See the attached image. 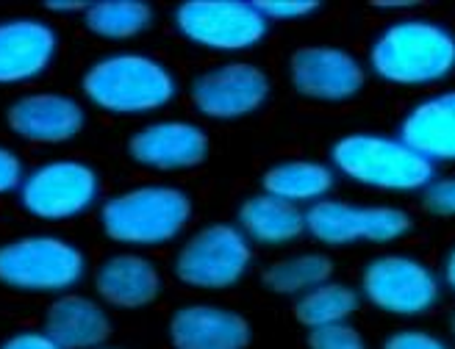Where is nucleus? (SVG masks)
Here are the masks:
<instances>
[{
    "label": "nucleus",
    "instance_id": "7c9ffc66",
    "mask_svg": "<svg viewBox=\"0 0 455 349\" xmlns=\"http://www.w3.org/2000/svg\"><path fill=\"white\" fill-rule=\"evenodd\" d=\"M86 4H48V12H59V14H76V12H86Z\"/></svg>",
    "mask_w": 455,
    "mask_h": 349
},
{
    "label": "nucleus",
    "instance_id": "7ed1b4c3",
    "mask_svg": "<svg viewBox=\"0 0 455 349\" xmlns=\"http://www.w3.org/2000/svg\"><path fill=\"white\" fill-rule=\"evenodd\" d=\"M372 67L395 83L439 81L455 67V36L425 20L397 22L378 39Z\"/></svg>",
    "mask_w": 455,
    "mask_h": 349
},
{
    "label": "nucleus",
    "instance_id": "1a4fd4ad",
    "mask_svg": "<svg viewBox=\"0 0 455 349\" xmlns=\"http://www.w3.org/2000/svg\"><path fill=\"white\" fill-rule=\"evenodd\" d=\"M363 291L378 308L414 316L427 311L439 297L436 277L411 258H378L363 272Z\"/></svg>",
    "mask_w": 455,
    "mask_h": 349
},
{
    "label": "nucleus",
    "instance_id": "72a5a7b5",
    "mask_svg": "<svg viewBox=\"0 0 455 349\" xmlns=\"http://www.w3.org/2000/svg\"><path fill=\"white\" fill-rule=\"evenodd\" d=\"M95 349H123V346H95Z\"/></svg>",
    "mask_w": 455,
    "mask_h": 349
},
{
    "label": "nucleus",
    "instance_id": "dca6fc26",
    "mask_svg": "<svg viewBox=\"0 0 455 349\" xmlns=\"http://www.w3.org/2000/svg\"><path fill=\"white\" fill-rule=\"evenodd\" d=\"M170 338L175 349H244L250 344V328L231 311L189 305L172 316Z\"/></svg>",
    "mask_w": 455,
    "mask_h": 349
},
{
    "label": "nucleus",
    "instance_id": "f03ea898",
    "mask_svg": "<svg viewBox=\"0 0 455 349\" xmlns=\"http://www.w3.org/2000/svg\"><path fill=\"white\" fill-rule=\"evenodd\" d=\"M192 205L172 186H140L111 197L100 208L106 236L131 247H156L175 239L189 222Z\"/></svg>",
    "mask_w": 455,
    "mask_h": 349
},
{
    "label": "nucleus",
    "instance_id": "cd10ccee",
    "mask_svg": "<svg viewBox=\"0 0 455 349\" xmlns=\"http://www.w3.org/2000/svg\"><path fill=\"white\" fill-rule=\"evenodd\" d=\"M383 349H447V346L439 338L427 336V333L405 330V333H395L389 341H386Z\"/></svg>",
    "mask_w": 455,
    "mask_h": 349
},
{
    "label": "nucleus",
    "instance_id": "393cba45",
    "mask_svg": "<svg viewBox=\"0 0 455 349\" xmlns=\"http://www.w3.org/2000/svg\"><path fill=\"white\" fill-rule=\"evenodd\" d=\"M311 349H363L361 336L347 328V324H325V328H314L308 336Z\"/></svg>",
    "mask_w": 455,
    "mask_h": 349
},
{
    "label": "nucleus",
    "instance_id": "ddd939ff",
    "mask_svg": "<svg viewBox=\"0 0 455 349\" xmlns=\"http://www.w3.org/2000/svg\"><path fill=\"white\" fill-rule=\"evenodd\" d=\"M128 153L136 164L150 170H187L206 158L209 142L206 133L189 123H153L131 136Z\"/></svg>",
    "mask_w": 455,
    "mask_h": 349
},
{
    "label": "nucleus",
    "instance_id": "4468645a",
    "mask_svg": "<svg viewBox=\"0 0 455 349\" xmlns=\"http://www.w3.org/2000/svg\"><path fill=\"white\" fill-rule=\"evenodd\" d=\"M56 56V31L42 20L0 22V83L42 75Z\"/></svg>",
    "mask_w": 455,
    "mask_h": 349
},
{
    "label": "nucleus",
    "instance_id": "f3484780",
    "mask_svg": "<svg viewBox=\"0 0 455 349\" xmlns=\"http://www.w3.org/2000/svg\"><path fill=\"white\" fill-rule=\"evenodd\" d=\"M44 336L61 349H95L103 346L111 321L95 299L81 294H64L44 313Z\"/></svg>",
    "mask_w": 455,
    "mask_h": 349
},
{
    "label": "nucleus",
    "instance_id": "b1692460",
    "mask_svg": "<svg viewBox=\"0 0 455 349\" xmlns=\"http://www.w3.org/2000/svg\"><path fill=\"white\" fill-rule=\"evenodd\" d=\"M355 305L358 297L347 286H316L298 302L294 313L314 330V328H325V324H339L355 311Z\"/></svg>",
    "mask_w": 455,
    "mask_h": 349
},
{
    "label": "nucleus",
    "instance_id": "f8f14e48",
    "mask_svg": "<svg viewBox=\"0 0 455 349\" xmlns=\"http://www.w3.org/2000/svg\"><path fill=\"white\" fill-rule=\"evenodd\" d=\"M9 128L28 142L59 145L70 142L81 133L86 116L84 108L67 95H53V91H39V95H26L12 103Z\"/></svg>",
    "mask_w": 455,
    "mask_h": 349
},
{
    "label": "nucleus",
    "instance_id": "c85d7f7f",
    "mask_svg": "<svg viewBox=\"0 0 455 349\" xmlns=\"http://www.w3.org/2000/svg\"><path fill=\"white\" fill-rule=\"evenodd\" d=\"M253 6L264 20L267 17H275V20L303 17V14H311L316 9V4H253Z\"/></svg>",
    "mask_w": 455,
    "mask_h": 349
},
{
    "label": "nucleus",
    "instance_id": "0eeeda50",
    "mask_svg": "<svg viewBox=\"0 0 455 349\" xmlns=\"http://www.w3.org/2000/svg\"><path fill=\"white\" fill-rule=\"evenodd\" d=\"M250 266V244L236 227L212 225L192 236L178 252L175 274L187 286L225 289L234 286Z\"/></svg>",
    "mask_w": 455,
    "mask_h": 349
},
{
    "label": "nucleus",
    "instance_id": "aec40b11",
    "mask_svg": "<svg viewBox=\"0 0 455 349\" xmlns=\"http://www.w3.org/2000/svg\"><path fill=\"white\" fill-rule=\"evenodd\" d=\"M239 222L250 236L264 244L291 242V239H298L306 227V217L294 208V202H286L272 194L247 200L239 211Z\"/></svg>",
    "mask_w": 455,
    "mask_h": 349
},
{
    "label": "nucleus",
    "instance_id": "39448f33",
    "mask_svg": "<svg viewBox=\"0 0 455 349\" xmlns=\"http://www.w3.org/2000/svg\"><path fill=\"white\" fill-rule=\"evenodd\" d=\"M333 161L353 180L378 186V189L411 192L434 180L430 161L395 139L347 136L333 147Z\"/></svg>",
    "mask_w": 455,
    "mask_h": 349
},
{
    "label": "nucleus",
    "instance_id": "a878e982",
    "mask_svg": "<svg viewBox=\"0 0 455 349\" xmlns=\"http://www.w3.org/2000/svg\"><path fill=\"white\" fill-rule=\"evenodd\" d=\"M425 208H427V211H434V214H442V217L455 214V178L427 186Z\"/></svg>",
    "mask_w": 455,
    "mask_h": 349
},
{
    "label": "nucleus",
    "instance_id": "412c9836",
    "mask_svg": "<svg viewBox=\"0 0 455 349\" xmlns=\"http://www.w3.org/2000/svg\"><path fill=\"white\" fill-rule=\"evenodd\" d=\"M333 186L331 170L323 164H308V161H294V164H281L264 175V189L272 197H281L286 202L314 200L323 197Z\"/></svg>",
    "mask_w": 455,
    "mask_h": 349
},
{
    "label": "nucleus",
    "instance_id": "f257e3e1",
    "mask_svg": "<svg viewBox=\"0 0 455 349\" xmlns=\"http://www.w3.org/2000/svg\"><path fill=\"white\" fill-rule=\"evenodd\" d=\"M84 95L111 114H150L175 98V78L150 56L114 53L86 69Z\"/></svg>",
    "mask_w": 455,
    "mask_h": 349
},
{
    "label": "nucleus",
    "instance_id": "423d86ee",
    "mask_svg": "<svg viewBox=\"0 0 455 349\" xmlns=\"http://www.w3.org/2000/svg\"><path fill=\"white\" fill-rule=\"evenodd\" d=\"M100 180L92 167L81 161H51L20 183V202L39 219H73L95 205Z\"/></svg>",
    "mask_w": 455,
    "mask_h": 349
},
{
    "label": "nucleus",
    "instance_id": "bb28decb",
    "mask_svg": "<svg viewBox=\"0 0 455 349\" xmlns=\"http://www.w3.org/2000/svg\"><path fill=\"white\" fill-rule=\"evenodd\" d=\"M22 178H26V172H22V161L9 147H0V194L20 189Z\"/></svg>",
    "mask_w": 455,
    "mask_h": 349
},
{
    "label": "nucleus",
    "instance_id": "5701e85b",
    "mask_svg": "<svg viewBox=\"0 0 455 349\" xmlns=\"http://www.w3.org/2000/svg\"><path fill=\"white\" fill-rule=\"evenodd\" d=\"M333 266L325 255H300V258H289L264 272V286L278 294H298L306 289L323 286L331 277Z\"/></svg>",
    "mask_w": 455,
    "mask_h": 349
},
{
    "label": "nucleus",
    "instance_id": "2eb2a0df",
    "mask_svg": "<svg viewBox=\"0 0 455 349\" xmlns=\"http://www.w3.org/2000/svg\"><path fill=\"white\" fill-rule=\"evenodd\" d=\"M291 81L298 91L316 100H347L363 83L353 56L333 48H303L291 59Z\"/></svg>",
    "mask_w": 455,
    "mask_h": 349
},
{
    "label": "nucleus",
    "instance_id": "2f4dec72",
    "mask_svg": "<svg viewBox=\"0 0 455 349\" xmlns=\"http://www.w3.org/2000/svg\"><path fill=\"white\" fill-rule=\"evenodd\" d=\"M447 283L455 289V250H452V255H450V261H447Z\"/></svg>",
    "mask_w": 455,
    "mask_h": 349
},
{
    "label": "nucleus",
    "instance_id": "20e7f679",
    "mask_svg": "<svg viewBox=\"0 0 455 349\" xmlns=\"http://www.w3.org/2000/svg\"><path fill=\"white\" fill-rule=\"evenodd\" d=\"M84 272L81 250L56 236H26L0 247V283L17 291L61 294L78 286Z\"/></svg>",
    "mask_w": 455,
    "mask_h": 349
},
{
    "label": "nucleus",
    "instance_id": "9b49d317",
    "mask_svg": "<svg viewBox=\"0 0 455 349\" xmlns=\"http://www.w3.org/2000/svg\"><path fill=\"white\" fill-rule=\"evenodd\" d=\"M267 78L250 64H225L192 83V100L200 114L231 120L256 111L267 100Z\"/></svg>",
    "mask_w": 455,
    "mask_h": 349
},
{
    "label": "nucleus",
    "instance_id": "4be33fe9",
    "mask_svg": "<svg viewBox=\"0 0 455 349\" xmlns=\"http://www.w3.org/2000/svg\"><path fill=\"white\" fill-rule=\"evenodd\" d=\"M153 20L148 4L140 0H111V4H92L84 12L86 28L103 39H128L142 34Z\"/></svg>",
    "mask_w": 455,
    "mask_h": 349
},
{
    "label": "nucleus",
    "instance_id": "6ab92c4d",
    "mask_svg": "<svg viewBox=\"0 0 455 349\" xmlns=\"http://www.w3.org/2000/svg\"><path fill=\"white\" fill-rule=\"evenodd\" d=\"M400 142L427 161L455 158V91L417 106L403 123Z\"/></svg>",
    "mask_w": 455,
    "mask_h": 349
},
{
    "label": "nucleus",
    "instance_id": "473e14b6",
    "mask_svg": "<svg viewBox=\"0 0 455 349\" xmlns=\"http://www.w3.org/2000/svg\"><path fill=\"white\" fill-rule=\"evenodd\" d=\"M375 6H380V9H405V6H414L411 0H405V4H375Z\"/></svg>",
    "mask_w": 455,
    "mask_h": 349
},
{
    "label": "nucleus",
    "instance_id": "c756f323",
    "mask_svg": "<svg viewBox=\"0 0 455 349\" xmlns=\"http://www.w3.org/2000/svg\"><path fill=\"white\" fill-rule=\"evenodd\" d=\"M0 349H61V346L44 333H17L9 341H4Z\"/></svg>",
    "mask_w": 455,
    "mask_h": 349
},
{
    "label": "nucleus",
    "instance_id": "a211bd4d",
    "mask_svg": "<svg viewBox=\"0 0 455 349\" xmlns=\"http://www.w3.org/2000/svg\"><path fill=\"white\" fill-rule=\"evenodd\" d=\"M95 289L100 299L114 308H145L162 291L158 269L142 255L123 252L106 258L95 274Z\"/></svg>",
    "mask_w": 455,
    "mask_h": 349
},
{
    "label": "nucleus",
    "instance_id": "9d476101",
    "mask_svg": "<svg viewBox=\"0 0 455 349\" xmlns=\"http://www.w3.org/2000/svg\"><path fill=\"white\" fill-rule=\"evenodd\" d=\"M411 219L395 208H353L345 202H316L306 214V227L325 244H347L358 239L392 242L408 230Z\"/></svg>",
    "mask_w": 455,
    "mask_h": 349
},
{
    "label": "nucleus",
    "instance_id": "f704fd0d",
    "mask_svg": "<svg viewBox=\"0 0 455 349\" xmlns=\"http://www.w3.org/2000/svg\"><path fill=\"white\" fill-rule=\"evenodd\" d=\"M452 333H455V319H452Z\"/></svg>",
    "mask_w": 455,
    "mask_h": 349
},
{
    "label": "nucleus",
    "instance_id": "6e6552de",
    "mask_svg": "<svg viewBox=\"0 0 455 349\" xmlns=\"http://www.w3.org/2000/svg\"><path fill=\"white\" fill-rule=\"evenodd\" d=\"M175 26L187 39L217 51H239L267 34V20L253 4H184L175 12Z\"/></svg>",
    "mask_w": 455,
    "mask_h": 349
}]
</instances>
